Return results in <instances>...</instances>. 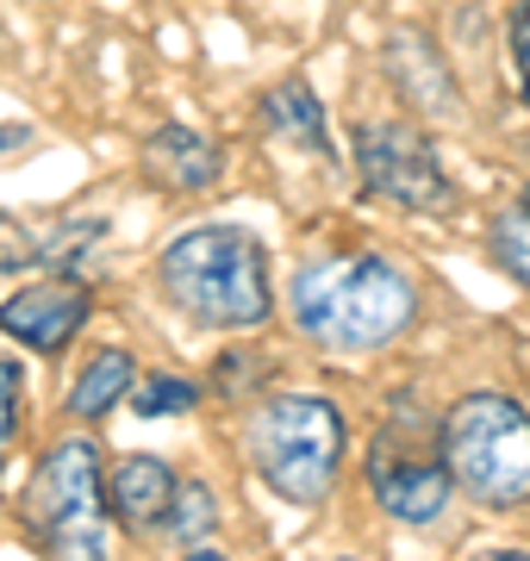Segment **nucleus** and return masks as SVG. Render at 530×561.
I'll return each instance as SVG.
<instances>
[{
    "instance_id": "1",
    "label": "nucleus",
    "mask_w": 530,
    "mask_h": 561,
    "mask_svg": "<svg viewBox=\"0 0 530 561\" xmlns=\"http://www.w3.org/2000/svg\"><path fill=\"white\" fill-rule=\"evenodd\" d=\"M293 331L319 343L325 356H375L418 324V287L400 262L375 250L312 256L287 287Z\"/></svg>"
},
{
    "instance_id": "2",
    "label": "nucleus",
    "mask_w": 530,
    "mask_h": 561,
    "mask_svg": "<svg viewBox=\"0 0 530 561\" xmlns=\"http://www.w3.org/2000/svg\"><path fill=\"white\" fill-rule=\"evenodd\" d=\"M169 306L200 331H263L275 319L268 250L244 225H194L175 231L157 256Z\"/></svg>"
},
{
    "instance_id": "3",
    "label": "nucleus",
    "mask_w": 530,
    "mask_h": 561,
    "mask_svg": "<svg viewBox=\"0 0 530 561\" xmlns=\"http://www.w3.org/2000/svg\"><path fill=\"white\" fill-rule=\"evenodd\" d=\"M250 468L281 505H325L344 474L349 424L325 393H275L250 412Z\"/></svg>"
},
{
    "instance_id": "4",
    "label": "nucleus",
    "mask_w": 530,
    "mask_h": 561,
    "mask_svg": "<svg viewBox=\"0 0 530 561\" xmlns=\"http://www.w3.org/2000/svg\"><path fill=\"white\" fill-rule=\"evenodd\" d=\"M437 449L456 493L487 512L530 505V405L511 393H462L437 424Z\"/></svg>"
},
{
    "instance_id": "5",
    "label": "nucleus",
    "mask_w": 530,
    "mask_h": 561,
    "mask_svg": "<svg viewBox=\"0 0 530 561\" xmlns=\"http://www.w3.org/2000/svg\"><path fill=\"white\" fill-rule=\"evenodd\" d=\"M106 461L94 437H62L38 456L25 493V537L62 561L106 556Z\"/></svg>"
},
{
    "instance_id": "6",
    "label": "nucleus",
    "mask_w": 530,
    "mask_h": 561,
    "mask_svg": "<svg viewBox=\"0 0 530 561\" xmlns=\"http://www.w3.org/2000/svg\"><path fill=\"white\" fill-rule=\"evenodd\" d=\"M356 175L375 201H393L400 213H437L449 201V175L437 162V144H430L425 125L412 119H362L356 125Z\"/></svg>"
},
{
    "instance_id": "7",
    "label": "nucleus",
    "mask_w": 530,
    "mask_h": 561,
    "mask_svg": "<svg viewBox=\"0 0 530 561\" xmlns=\"http://www.w3.org/2000/svg\"><path fill=\"white\" fill-rule=\"evenodd\" d=\"M362 474H368L375 505L393 524H412V530L437 524L449 512V500H456V481H449V468H443L437 431L425 443H412V419L381 424V437L368 443V456H362Z\"/></svg>"
},
{
    "instance_id": "8",
    "label": "nucleus",
    "mask_w": 530,
    "mask_h": 561,
    "mask_svg": "<svg viewBox=\"0 0 530 561\" xmlns=\"http://www.w3.org/2000/svg\"><path fill=\"white\" fill-rule=\"evenodd\" d=\"M88 312H94V294L88 280L76 275H44V280H25L20 294L0 300V331L38 356H62L69 343L82 337Z\"/></svg>"
},
{
    "instance_id": "9",
    "label": "nucleus",
    "mask_w": 530,
    "mask_h": 561,
    "mask_svg": "<svg viewBox=\"0 0 530 561\" xmlns=\"http://www.w3.org/2000/svg\"><path fill=\"white\" fill-rule=\"evenodd\" d=\"M381 57H388L393 94H400L412 113H425V119H462V88H456L443 50H437V38H430L425 25H400V32H388Z\"/></svg>"
},
{
    "instance_id": "10",
    "label": "nucleus",
    "mask_w": 530,
    "mask_h": 561,
    "mask_svg": "<svg viewBox=\"0 0 530 561\" xmlns=\"http://www.w3.org/2000/svg\"><path fill=\"white\" fill-rule=\"evenodd\" d=\"M138 169L163 194H206L224 175V150L194 125H157L138 150Z\"/></svg>"
},
{
    "instance_id": "11",
    "label": "nucleus",
    "mask_w": 530,
    "mask_h": 561,
    "mask_svg": "<svg viewBox=\"0 0 530 561\" xmlns=\"http://www.w3.org/2000/svg\"><path fill=\"white\" fill-rule=\"evenodd\" d=\"M169 500H175V468L163 456H119L106 474V512L119 518L125 537H150L163 530Z\"/></svg>"
},
{
    "instance_id": "12",
    "label": "nucleus",
    "mask_w": 530,
    "mask_h": 561,
    "mask_svg": "<svg viewBox=\"0 0 530 561\" xmlns=\"http://www.w3.org/2000/svg\"><path fill=\"white\" fill-rule=\"evenodd\" d=\"M256 106H263V125H268V138H275V144H287V150H307V157H331L325 106H319V94H312L307 76H281Z\"/></svg>"
},
{
    "instance_id": "13",
    "label": "nucleus",
    "mask_w": 530,
    "mask_h": 561,
    "mask_svg": "<svg viewBox=\"0 0 530 561\" xmlns=\"http://www.w3.org/2000/svg\"><path fill=\"white\" fill-rule=\"evenodd\" d=\"M131 381H138V362L125 356V350H101V356L76 375V387H69V419L101 424L113 405H125Z\"/></svg>"
},
{
    "instance_id": "14",
    "label": "nucleus",
    "mask_w": 530,
    "mask_h": 561,
    "mask_svg": "<svg viewBox=\"0 0 530 561\" xmlns=\"http://www.w3.org/2000/svg\"><path fill=\"white\" fill-rule=\"evenodd\" d=\"M163 530L182 549H194V542H212V530H219V505H212V486H200V481H175V500H169V518H163Z\"/></svg>"
},
{
    "instance_id": "15",
    "label": "nucleus",
    "mask_w": 530,
    "mask_h": 561,
    "mask_svg": "<svg viewBox=\"0 0 530 561\" xmlns=\"http://www.w3.org/2000/svg\"><path fill=\"white\" fill-rule=\"evenodd\" d=\"M487 250H493V262H499V268H506V275L530 294V206H525V201L506 206V213L493 219Z\"/></svg>"
},
{
    "instance_id": "16",
    "label": "nucleus",
    "mask_w": 530,
    "mask_h": 561,
    "mask_svg": "<svg viewBox=\"0 0 530 561\" xmlns=\"http://www.w3.org/2000/svg\"><path fill=\"white\" fill-rule=\"evenodd\" d=\"M125 400H131L138 419H182V412L200 405V387L182 381V375H143V381H131Z\"/></svg>"
},
{
    "instance_id": "17",
    "label": "nucleus",
    "mask_w": 530,
    "mask_h": 561,
    "mask_svg": "<svg viewBox=\"0 0 530 561\" xmlns=\"http://www.w3.org/2000/svg\"><path fill=\"white\" fill-rule=\"evenodd\" d=\"M506 50H511V76H518V94L530 106V0H518L506 13Z\"/></svg>"
},
{
    "instance_id": "18",
    "label": "nucleus",
    "mask_w": 530,
    "mask_h": 561,
    "mask_svg": "<svg viewBox=\"0 0 530 561\" xmlns=\"http://www.w3.org/2000/svg\"><path fill=\"white\" fill-rule=\"evenodd\" d=\"M20 400H25V381L13 362H0V449L20 437Z\"/></svg>"
},
{
    "instance_id": "19",
    "label": "nucleus",
    "mask_w": 530,
    "mask_h": 561,
    "mask_svg": "<svg viewBox=\"0 0 530 561\" xmlns=\"http://www.w3.org/2000/svg\"><path fill=\"white\" fill-rule=\"evenodd\" d=\"M25 144H32V125H0V162L13 150H25Z\"/></svg>"
},
{
    "instance_id": "20",
    "label": "nucleus",
    "mask_w": 530,
    "mask_h": 561,
    "mask_svg": "<svg viewBox=\"0 0 530 561\" xmlns=\"http://www.w3.org/2000/svg\"><path fill=\"white\" fill-rule=\"evenodd\" d=\"M525 206H530V187H525Z\"/></svg>"
}]
</instances>
